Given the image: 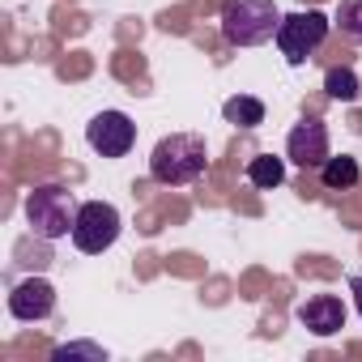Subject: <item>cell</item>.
<instances>
[{"mask_svg": "<svg viewBox=\"0 0 362 362\" xmlns=\"http://www.w3.org/2000/svg\"><path fill=\"white\" fill-rule=\"evenodd\" d=\"M56 311V286L43 277H26L9 290V315L22 324H39Z\"/></svg>", "mask_w": 362, "mask_h": 362, "instance_id": "8", "label": "cell"}, {"mask_svg": "<svg viewBox=\"0 0 362 362\" xmlns=\"http://www.w3.org/2000/svg\"><path fill=\"white\" fill-rule=\"evenodd\" d=\"M222 115H226V124H235V128H260V124H264V103L252 98V94H235V98L222 103Z\"/></svg>", "mask_w": 362, "mask_h": 362, "instance_id": "12", "label": "cell"}, {"mask_svg": "<svg viewBox=\"0 0 362 362\" xmlns=\"http://www.w3.org/2000/svg\"><path fill=\"white\" fill-rule=\"evenodd\" d=\"M77 209H81V205H77L73 192L60 188V184H39V188L26 197V222H30V230H35L39 239H47V243L73 235Z\"/></svg>", "mask_w": 362, "mask_h": 362, "instance_id": "3", "label": "cell"}, {"mask_svg": "<svg viewBox=\"0 0 362 362\" xmlns=\"http://www.w3.org/2000/svg\"><path fill=\"white\" fill-rule=\"evenodd\" d=\"M298 324L315 337H337L345 328V303L337 294H311L307 303H298Z\"/></svg>", "mask_w": 362, "mask_h": 362, "instance_id": "9", "label": "cell"}, {"mask_svg": "<svg viewBox=\"0 0 362 362\" xmlns=\"http://www.w3.org/2000/svg\"><path fill=\"white\" fill-rule=\"evenodd\" d=\"M281 13L273 0H226L222 9V39L230 47H260L277 39Z\"/></svg>", "mask_w": 362, "mask_h": 362, "instance_id": "2", "label": "cell"}, {"mask_svg": "<svg viewBox=\"0 0 362 362\" xmlns=\"http://www.w3.org/2000/svg\"><path fill=\"white\" fill-rule=\"evenodd\" d=\"M69 354H98V358H107L98 345H60V349H56V358H69Z\"/></svg>", "mask_w": 362, "mask_h": 362, "instance_id": "15", "label": "cell"}, {"mask_svg": "<svg viewBox=\"0 0 362 362\" xmlns=\"http://www.w3.org/2000/svg\"><path fill=\"white\" fill-rule=\"evenodd\" d=\"M337 30L349 39V43H362V0H341V9H337Z\"/></svg>", "mask_w": 362, "mask_h": 362, "instance_id": "14", "label": "cell"}, {"mask_svg": "<svg viewBox=\"0 0 362 362\" xmlns=\"http://www.w3.org/2000/svg\"><path fill=\"white\" fill-rule=\"evenodd\" d=\"M86 141L94 153L103 158H124L132 145H136V124L124 115V111H98L90 124H86Z\"/></svg>", "mask_w": 362, "mask_h": 362, "instance_id": "6", "label": "cell"}, {"mask_svg": "<svg viewBox=\"0 0 362 362\" xmlns=\"http://www.w3.org/2000/svg\"><path fill=\"white\" fill-rule=\"evenodd\" d=\"M247 184L260 188V192H273L286 184V158H273V153H256L247 158Z\"/></svg>", "mask_w": 362, "mask_h": 362, "instance_id": "11", "label": "cell"}, {"mask_svg": "<svg viewBox=\"0 0 362 362\" xmlns=\"http://www.w3.org/2000/svg\"><path fill=\"white\" fill-rule=\"evenodd\" d=\"M286 158H290L294 166H303V170H320V166L332 158V149H328V128H324L320 119L294 124L290 136H286Z\"/></svg>", "mask_w": 362, "mask_h": 362, "instance_id": "7", "label": "cell"}, {"mask_svg": "<svg viewBox=\"0 0 362 362\" xmlns=\"http://www.w3.org/2000/svg\"><path fill=\"white\" fill-rule=\"evenodd\" d=\"M358 179H362V166H358V158H349V153H332V158L320 166V184H324L328 192H354Z\"/></svg>", "mask_w": 362, "mask_h": 362, "instance_id": "10", "label": "cell"}, {"mask_svg": "<svg viewBox=\"0 0 362 362\" xmlns=\"http://www.w3.org/2000/svg\"><path fill=\"white\" fill-rule=\"evenodd\" d=\"M324 90H328V98H337V103H354V98H358V77H354V69H328Z\"/></svg>", "mask_w": 362, "mask_h": 362, "instance_id": "13", "label": "cell"}, {"mask_svg": "<svg viewBox=\"0 0 362 362\" xmlns=\"http://www.w3.org/2000/svg\"><path fill=\"white\" fill-rule=\"evenodd\" d=\"M324 39H328V18L320 9L286 13L281 26H277V52L286 56V64H307V56L320 52Z\"/></svg>", "mask_w": 362, "mask_h": 362, "instance_id": "5", "label": "cell"}, {"mask_svg": "<svg viewBox=\"0 0 362 362\" xmlns=\"http://www.w3.org/2000/svg\"><path fill=\"white\" fill-rule=\"evenodd\" d=\"M119 230H124V218H119V209L111 201H86L77 209V222H73V235L69 239L77 243V252L98 256V252L115 247Z\"/></svg>", "mask_w": 362, "mask_h": 362, "instance_id": "4", "label": "cell"}, {"mask_svg": "<svg viewBox=\"0 0 362 362\" xmlns=\"http://www.w3.org/2000/svg\"><path fill=\"white\" fill-rule=\"evenodd\" d=\"M205 166H209V149H205V136H197V132H170L149 153V179H158L166 188L197 184Z\"/></svg>", "mask_w": 362, "mask_h": 362, "instance_id": "1", "label": "cell"}, {"mask_svg": "<svg viewBox=\"0 0 362 362\" xmlns=\"http://www.w3.org/2000/svg\"><path fill=\"white\" fill-rule=\"evenodd\" d=\"M349 294H354V307H358V315H362V273L349 277Z\"/></svg>", "mask_w": 362, "mask_h": 362, "instance_id": "16", "label": "cell"}]
</instances>
